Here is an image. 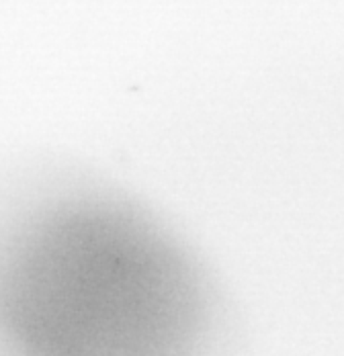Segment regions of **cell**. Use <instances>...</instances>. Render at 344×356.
<instances>
[{
	"instance_id": "1",
	"label": "cell",
	"mask_w": 344,
	"mask_h": 356,
	"mask_svg": "<svg viewBox=\"0 0 344 356\" xmlns=\"http://www.w3.org/2000/svg\"><path fill=\"white\" fill-rule=\"evenodd\" d=\"M203 330L187 254L121 201L47 207L0 262V332L17 356H191Z\"/></svg>"
}]
</instances>
